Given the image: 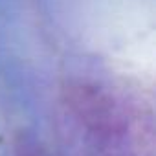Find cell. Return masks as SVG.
Here are the masks:
<instances>
[{"mask_svg": "<svg viewBox=\"0 0 156 156\" xmlns=\"http://www.w3.org/2000/svg\"><path fill=\"white\" fill-rule=\"evenodd\" d=\"M19 156H46V152L42 149H39L37 145L22 143V147L19 149Z\"/></svg>", "mask_w": 156, "mask_h": 156, "instance_id": "obj_1", "label": "cell"}]
</instances>
